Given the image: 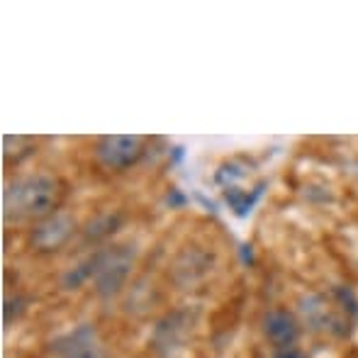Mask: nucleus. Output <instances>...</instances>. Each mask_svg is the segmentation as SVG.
I'll use <instances>...</instances> for the list:
<instances>
[{"mask_svg":"<svg viewBox=\"0 0 358 358\" xmlns=\"http://www.w3.org/2000/svg\"><path fill=\"white\" fill-rule=\"evenodd\" d=\"M59 200V185L49 176H22L5 190V215L10 220L42 217L54 210Z\"/></svg>","mask_w":358,"mask_h":358,"instance_id":"nucleus-1","label":"nucleus"},{"mask_svg":"<svg viewBox=\"0 0 358 358\" xmlns=\"http://www.w3.org/2000/svg\"><path fill=\"white\" fill-rule=\"evenodd\" d=\"M134 246H110L98 254V273H95V292L103 300H110L117 292H122L129 278V271L134 266Z\"/></svg>","mask_w":358,"mask_h":358,"instance_id":"nucleus-2","label":"nucleus"},{"mask_svg":"<svg viewBox=\"0 0 358 358\" xmlns=\"http://www.w3.org/2000/svg\"><path fill=\"white\" fill-rule=\"evenodd\" d=\"M142 154V139L134 134H115L103 137L95 146V156L105 169H127Z\"/></svg>","mask_w":358,"mask_h":358,"instance_id":"nucleus-3","label":"nucleus"},{"mask_svg":"<svg viewBox=\"0 0 358 358\" xmlns=\"http://www.w3.org/2000/svg\"><path fill=\"white\" fill-rule=\"evenodd\" d=\"M73 229H76L73 217L57 213L34 227L32 244L37 246L39 251H54V249H59V246L66 244V239L73 234Z\"/></svg>","mask_w":358,"mask_h":358,"instance_id":"nucleus-4","label":"nucleus"},{"mask_svg":"<svg viewBox=\"0 0 358 358\" xmlns=\"http://www.w3.org/2000/svg\"><path fill=\"white\" fill-rule=\"evenodd\" d=\"M52 354L57 358H100L95 329L90 324L78 327V329H73L64 339L54 341Z\"/></svg>","mask_w":358,"mask_h":358,"instance_id":"nucleus-5","label":"nucleus"},{"mask_svg":"<svg viewBox=\"0 0 358 358\" xmlns=\"http://www.w3.org/2000/svg\"><path fill=\"white\" fill-rule=\"evenodd\" d=\"M264 331L278 349H283V346H290L297 339L300 327H297V320L287 310H271L264 317Z\"/></svg>","mask_w":358,"mask_h":358,"instance_id":"nucleus-6","label":"nucleus"},{"mask_svg":"<svg viewBox=\"0 0 358 358\" xmlns=\"http://www.w3.org/2000/svg\"><path fill=\"white\" fill-rule=\"evenodd\" d=\"M185 324H188L185 315H173V317H169V320H164L159 324V331H156V346L171 351L173 346L183 344Z\"/></svg>","mask_w":358,"mask_h":358,"instance_id":"nucleus-7","label":"nucleus"},{"mask_svg":"<svg viewBox=\"0 0 358 358\" xmlns=\"http://www.w3.org/2000/svg\"><path fill=\"white\" fill-rule=\"evenodd\" d=\"M95 273H98V254L90 256V259L83 261V264L73 266L69 273H64L62 285L66 287V290H76V287H80L88 278H95Z\"/></svg>","mask_w":358,"mask_h":358,"instance_id":"nucleus-8","label":"nucleus"},{"mask_svg":"<svg viewBox=\"0 0 358 358\" xmlns=\"http://www.w3.org/2000/svg\"><path fill=\"white\" fill-rule=\"evenodd\" d=\"M336 297L341 300V305H344V310L349 312L351 317H358V302H356V295L349 290V287H336Z\"/></svg>","mask_w":358,"mask_h":358,"instance_id":"nucleus-9","label":"nucleus"},{"mask_svg":"<svg viewBox=\"0 0 358 358\" xmlns=\"http://www.w3.org/2000/svg\"><path fill=\"white\" fill-rule=\"evenodd\" d=\"M22 307L24 305H22V300H20V297H13V300L5 302V322L10 324V322H13L15 317H17V312L22 310Z\"/></svg>","mask_w":358,"mask_h":358,"instance_id":"nucleus-10","label":"nucleus"},{"mask_svg":"<svg viewBox=\"0 0 358 358\" xmlns=\"http://www.w3.org/2000/svg\"><path fill=\"white\" fill-rule=\"evenodd\" d=\"M273 358H307V356L300 349H295V346H283V349L275 351Z\"/></svg>","mask_w":358,"mask_h":358,"instance_id":"nucleus-11","label":"nucleus"}]
</instances>
